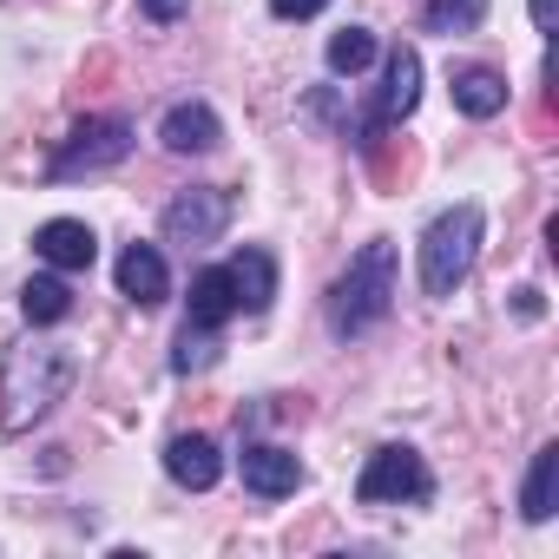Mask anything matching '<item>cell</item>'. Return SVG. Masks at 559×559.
Segmentation results:
<instances>
[{
	"label": "cell",
	"instance_id": "e0dca14e",
	"mask_svg": "<svg viewBox=\"0 0 559 559\" xmlns=\"http://www.w3.org/2000/svg\"><path fill=\"white\" fill-rule=\"evenodd\" d=\"M21 310H27V323H60L73 310V290L60 284V276H34V284L21 290Z\"/></svg>",
	"mask_w": 559,
	"mask_h": 559
},
{
	"label": "cell",
	"instance_id": "4fadbf2b",
	"mask_svg": "<svg viewBox=\"0 0 559 559\" xmlns=\"http://www.w3.org/2000/svg\"><path fill=\"white\" fill-rule=\"evenodd\" d=\"M224 270H230L237 310H270V297H276V263H270V250H243V257H230Z\"/></svg>",
	"mask_w": 559,
	"mask_h": 559
},
{
	"label": "cell",
	"instance_id": "30bf717a",
	"mask_svg": "<svg viewBox=\"0 0 559 559\" xmlns=\"http://www.w3.org/2000/svg\"><path fill=\"white\" fill-rule=\"evenodd\" d=\"M165 474H171L178 487H191V493L217 487V474H224V461H217V441H204V435H178V441L165 448Z\"/></svg>",
	"mask_w": 559,
	"mask_h": 559
},
{
	"label": "cell",
	"instance_id": "52a82bcc",
	"mask_svg": "<svg viewBox=\"0 0 559 559\" xmlns=\"http://www.w3.org/2000/svg\"><path fill=\"white\" fill-rule=\"evenodd\" d=\"M237 467H243V487H250L257 500H284V493H297V480H304V461H297L290 448H270V441L243 448Z\"/></svg>",
	"mask_w": 559,
	"mask_h": 559
},
{
	"label": "cell",
	"instance_id": "44dd1931",
	"mask_svg": "<svg viewBox=\"0 0 559 559\" xmlns=\"http://www.w3.org/2000/svg\"><path fill=\"white\" fill-rule=\"evenodd\" d=\"M139 14H145L152 27H171V21H185V14H191V0H139Z\"/></svg>",
	"mask_w": 559,
	"mask_h": 559
},
{
	"label": "cell",
	"instance_id": "5b68a950",
	"mask_svg": "<svg viewBox=\"0 0 559 559\" xmlns=\"http://www.w3.org/2000/svg\"><path fill=\"white\" fill-rule=\"evenodd\" d=\"M126 152H132V126H126V119H86V126L60 145V158L47 165V178H86V171L119 165Z\"/></svg>",
	"mask_w": 559,
	"mask_h": 559
},
{
	"label": "cell",
	"instance_id": "9c48e42d",
	"mask_svg": "<svg viewBox=\"0 0 559 559\" xmlns=\"http://www.w3.org/2000/svg\"><path fill=\"white\" fill-rule=\"evenodd\" d=\"M34 250H40L53 270H93V257H99V237H93L80 217H53V224H40Z\"/></svg>",
	"mask_w": 559,
	"mask_h": 559
},
{
	"label": "cell",
	"instance_id": "7c38bea8",
	"mask_svg": "<svg viewBox=\"0 0 559 559\" xmlns=\"http://www.w3.org/2000/svg\"><path fill=\"white\" fill-rule=\"evenodd\" d=\"M158 139H165V152H178V158H185V152H211V145H217V112L198 106V99H185V106L165 112Z\"/></svg>",
	"mask_w": 559,
	"mask_h": 559
},
{
	"label": "cell",
	"instance_id": "8fae6325",
	"mask_svg": "<svg viewBox=\"0 0 559 559\" xmlns=\"http://www.w3.org/2000/svg\"><path fill=\"white\" fill-rule=\"evenodd\" d=\"M119 290L132 297V304H165V290H171V276H165V257L152 250V243H132L126 257H119Z\"/></svg>",
	"mask_w": 559,
	"mask_h": 559
},
{
	"label": "cell",
	"instance_id": "ba28073f",
	"mask_svg": "<svg viewBox=\"0 0 559 559\" xmlns=\"http://www.w3.org/2000/svg\"><path fill=\"white\" fill-rule=\"evenodd\" d=\"M415 99H421V53H415V47H395V60H389V86H382V106H376V119L362 126V145L382 139V126L408 119Z\"/></svg>",
	"mask_w": 559,
	"mask_h": 559
},
{
	"label": "cell",
	"instance_id": "ac0fdd59",
	"mask_svg": "<svg viewBox=\"0 0 559 559\" xmlns=\"http://www.w3.org/2000/svg\"><path fill=\"white\" fill-rule=\"evenodd\" d=\"M487 21V0H428V27L435 34H474Z\"/></svg>",
	"mask_w": 559,
	"mask_h": 559
},
{
	"label": "cell",
	"instance_id": "2e32d148",
	"mask_svg": "<svg viewBox=\"0 0 559 559\" xmlns=\"http://www.w3.org/2000/svg\"><path fill=\"white\" fill-rule=\"evenodd\" d=\"M552 487H559V448H539L533 474H526V493H520V513L526 520H552Z\"/></svg>",
	"mask_w": 559,
	"mask_h": 559
},
{
	"label": "cell",
	"instance_id": "5bb4252c",
	"mask_svg": "<svg viewBox=\"0 0 559 559\" xmlns=\"http://www.w3.org/2000/svg\"><path fill=\"white\" fill-rule=\"evenodd\" d=\"M230 310H237L230 270H224V263H217V270H198V276H191V323H198V330H217Z\"/></svg>",
	"mask_w": 559,
	"mask_h": 559
},
{
	"label": "cell",
	"instance_id": "d6986e66",
	"mask_svg": "<svg viewBox=\"0 0 559 559\" xmlns=\"http://www.w3.org/2000/svg\"><path fill=\"white\" fill-rule=\"evenodd\" d=\"M369 60H376V34L369 27H343L330 40V73H362Z\"/></svg>",
	"mask_w": 559,
	"mask_h": 559
},
{
	"label": "cell",
	"instance_id": "9a60e30c",
	"mask_svg": "<svg viewBox=\"0 0 559 559\" xmlns=\"http://www.w3.org/2000/svg\"><path fill=\"white\" fill-rule=\"evenodd\" d=\"M454 106H461L467 119H493V112L507 106V80L487 73V67H461V73H454Z\"/></svg>",
	"mask_w": 559,
	"mask_h": 559
},
{
	"label": "cell",
	"instance_id": "603a6c76",
	"mask_svg": "<svg viewBox=\"0 0 559 559\" xmlns=\"http://www.w3.org/2000/svg\"><path fill=\"white\" fill-rule=\"evenodd\" d=\"M533 21H539V27H552V0H533Z\"/></svg>",
	"mask_w": 559,
	"mask_h": 559
},
{
	"label": "cell",
	"instance_id": "3957f363",
	"mask_svg": "<svg viewBox=\"0 0 559 559\" xmlns=\"http://www.w3.org/2000/svg\"><path fill=\"white\" fill-rule=\"evenodd\" d=\"M474 250H480V211L474 204H454L428 224L421 237V290L428 297H454L467 284V270H474Z\"/></svg>",
	"mask_w": 559,
	"mask_h": 559
},
{
	"label": "cell",
	"instance_id": "7402d4cb",
	"mask_svg": "<svg viewBox=\"0 0 559 559\" xmlns=\"http://www.w3.org/2000/svg\"><path fill=\"white\" fill-rule=\"evenodd\" d=\"M330 0H270V14L276 21H310V14H323Z\"/></svg>",
	"mask_w": 559,
	"mask_h": 559
},
{
	"label": "cell",
	"instance_id": "ffe728a7",
	"mask_svg": "<svg viewBox=\"0 0 559 559\" xmlns=\"http://www.w3.org/2000/svg\"><path fill=\"white\" fill-rule=\"evenodd\" d=\"M178 376H191V369H211L217 362V336L211 330H198V323H185V336H178Z\"/></svg>",
	"mask_w": 559,
	"mask_h": 559
},
{
	"label": "cell",
	"instance_id": "7a4b0ae2",
	"mask_svg": "<svg viewBox=\"0 0 559 559\" xmlns=\"http://www.w3.org/2000/svg\"><path fill=\"white\" fill-rule=\"evenodd\" d=\"M389 310H395V243L376 237V243H362V250L349 257L343 284H336V297H330V323H336V336H362V330L382 323Z\"/></svg>",
	"mask_w": 559,
	"mask_h": 559
},
{
	"label": "cell",
	"instance_id": "277c9868",
	"mask_svg": "<svg viewBox=\"0 0 559 559\" xmlns=\"http://www.w3.org/2000/svg\"><path fill=\"white\" fill-rule=\"evenodd\" d=\"M428 467H421V454L415 448H376L369 454V467H362V480H356V500L362 507H389V500H428Z\"/></svg>",
	"mask_w": 559,
	"mask_h": 559
},
{
	"label": "cell",
	"instance_id": "8992f818",
	"mask_svg": "<svg viewBox=\"0 0 559 559\" xmlns=\"http://www.w3.org/2000/svg\"><path fill=\"white\" fill-rule=\"evenodd\" d=\"M224 224H230V191H217V185L178 191V198H171V211H165V237H171V243H185V250L217 243V237H224Z\"/></svg>",
	"mask_w": 559,
	"mask_h": 559
},
{
	"label": "cell",
	"instance_id": "6da1fadb",
	"mask_svg": "<svg viewBox=\"0 0 559 559\" xmlns=\"http://www.w3.org/2000/svg\"><path fill=\"white\" fill-rule=\"evenodd\" d=\"M73 389V356L53 349V343H27L8 356V376H0V428L21 435L34 428L60 395Z\"/></svg>",
	"mask_w": 559,
	"mask_h": 559
}]
</instances>
